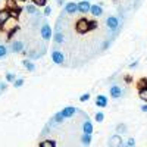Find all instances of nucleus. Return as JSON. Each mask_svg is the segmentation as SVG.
Returning <instances> with one entry per match:
<instances>
[{"instance_id":"1","label":"nucleus","mask_w":147,"mask_h":147,"mask_svg":"<svg viewBox=\"0 0 147 147\" xmlns=\"http://www.w3.org/2000/svg\"><path fill=\"white\" fill-rule=\"evenodd\" d=\"M106 27L109 28V31H112V32H119L121 30V21L118 16H113V15H110L106 18Z\"/></svg>"},{"instance_id":"2","label":"nucleus","mask_w":147,"mask_h":147,"mask_svg":"<svg viewBox=\"0 0 147 147\" xmlns=\"http://www.w3.org/2000/svg\"><path fill=\"white\" fill-rule=\"evenodd\" d=\"M40 35H41V38L44 41H49L52 38V35H53V31H52V27L49 25L47 22H43V25L40 27Z\"/></svg>"},{"instance_id":"3","label":"nucleus","mask_w":147,"mask_h":147,"mask_svg":"<svg viewBox=\"0 0 147 147\" xmlns=\"http://www.w3.org/2000/svg\"><path fill=\"white\" fill-rule=\"evenodd\" d=\"M50 56H52L53 63H56V65H63V62H65V55L60 52L59 49H53L52 53H50Z\"/></svg>"},{"instance_id":"4","label":"nucleus","mask_w":147,"mask_h":147,"mask_svg":"<svg viewBox=\"0 0 147 147\" xmlns=\"http://www.w3.org/2000/svg\"><path fill=\"white\" fill-rule=\"evenodd\" d=\"M75 28H77V31L80 34H85L87 31H90V21L81 18L80 21H77V27Z\"/></svg>"},{"instance_id":"5","label":"nucleus","mask_w":147,"mask_h":147,"mask_svg":"<svg viewBox=\"0 0 147 147\" xmlns=\"http://www.w3.org/2000/svg\"><path fill=\"white\" fill-rule=\"evenodd\" d=\"M109 94H110L112 99H119V97L124 94V90H122L121 85L113 84V85H110V88H109Z\"/></svg>"},{"instance_id":"6","label":"nucleus","mask_w":147,"mask_h":147,"mask_svg":"<svg viewBox=\"0 0 147 147\" xmlns=\"http://www.w3.org/2000/svg\"><path fill=\"white\" fill-rule=\"evenodd\" d=\"M122 138H121V136H118V134H115V136H112V137H109V140H107V147H121L122 146Z\"/></svg>"},{"instance_id":"7","label":"nucleus","mask_w":147,"mask_h":147,"mask_svg":"<svg viewBox=\"0 0 147 147\" xmlns=\"http://www.w3.org/2000/svg\"><path fill=\"white\" fill-rule=\"evenodd\" d=\"M60 112H62V115H63L65 119H68V118H72L75 113H78V109H77V107H74V106H66L65 109L60 110Z\"/></svg>"},{"instance_id":"8","label":"nucleus","mask_w":147,"mask_h":147,"mask_svg":"<svg viewBox=\"0 0 147 147\" xmlns=\"http://www.w3.org/2000/svg\"><path fill=\"white\" fill-rule=\"evenodd\" d=\"M63 12H66L68 15L77 13V12H78V3H75V2H68V3L65 5V10H63Z\"/></svg>"},{"instance_id":"9","label":"nucleus","mask_w":147,"mask_h":147,"mask_svg":"<svg viewBox=\"0 0 147 147\" xmlns=\"http://www.w3.org/2000/svg\"><path fill=\"white\" fill-rule=\"evenodd\" d=\"M90 9H91L90 2H84V0L78 2V12H80V13H88Z\"/></svg>"},{"instance_id":"10","label":"nucleus","mask_w":147,"mask_h":147,"mask_svg":"<svg viewBox=\"0 0 147 147\" xmlns=\"http://www.w3.org/2000/svg\"><path fill=\"white\" fill-rule=\"evenodd\" d=\"M93 122L90 121V119H85L84 122H82V132L84 134H88V136H91L93 134Z\"/></svg>"},{"instance_id":"11","label":"nucleus","mask_w":147,"mask_h":147,"mask_svg":"<svg viewBox=\"0 0 147 147\" xmlns=\"http://www.w3.org/2000/svg\"><path fill=\"white\" fill-rule=\"evenodd\" d=\"M10 18L12 16H10L9 9H2V10H0V25H5Z\"/></svg>"},{"instance_id":"12","label":"nucleus","mask_w":147,"mask_h":147,"mask_svg":"<svg viewBox=\"0 0 147 147\" xmlns=\"http://www.w3.org/2000/svg\"><path fill=\"white\" fill-rule=\"evenodd\" d=\"M10 50H12V52H15V53H21V52H24V41H21V40H15L13 43H12V46H10Z\"/></svg>"},{"instance_id":"13","label":"nucleus","mask_w":147,"mask_h":147,"mask_svg":"<svg viewBox=\"0 0 147 147\" xmlns=\"http://www.w3.org/2000/svg\"><path fill=\"white\" fill-rule=\"evenodd\" d=\"M90 13L94 16V18H99L103 15V7L100 5H91V9H90Z\"/></svg>"},{"instance_id":"14","label":"nucleus","mask_w":147,"mask_h":147,"mask_svg":"<svg viewBox=\"0 0 147 147\" xmlns=\"http://www.w3.org/2000/svg\"><path fill=\"white\" fill-rule=\"evenodd\" d=\"M53 41H55L56 44L65 43V32H63V31H55V32H53Z\"/></svg>"},{"instance_id":"15","label":"nucleus","mask_w":147,"mask_h":147,"mask_svg":"<svg viewBox=\"0 0 147 147\" xmlns=\"http://www.w3.org/2000/svg\"><path fill=\"white\" fill-rule=\"evenodd\" d=\"M96 106L99 107H106L107 106V97L103 96V94H99L96 97Z\"/></svg>"},{"instance_id":"16","label":"nucleus","mask_w":147,"mask_h":147,"mask_svg":"<svg viewBox=\"0 0 147 147\" xmlns=\"http://www.w3.org/2000/svg\"><path fill=\"white\" fill-rule=\"evenodd\" d=\"M25 10H27V13L28 15H31V16H38V10H37V6L34 5V3H30V5H27V7H25Z\"/></svg>"},{"instance_id":"17","label":"nucleus","mask_w":147,"mask_h":147,"mask_svg":"<svg viewBox=\"0 0 147 147\" xmlns=\"http://www.w3.org/2000/svg\"><path fill=\"white\" fill-rule=\"evenodd\" d=\"M22 65L27 68V71H30V72H34L35 71V65H34V62L31 59H24L22 60Z\"/></svg>"},{"instance_id":"18","label":"nucleus","mask_w":147,"mask_h":147,"mask_svg":"<svg viewBox=\"0 0 147 147\" xmlns=\"http://www.w3.org/2000/svg\"><path fill=\"white\" fill-rule=\"evenodd\" d=\"M91 140H93V137H91V136H88V134H82L81 141H82L84 147H88V146L91 144Z\"/></svg>"},{"instance_id":"19","label":"nucleus","mask_w":147,"mask_h":147,"mask_svg":"<svg viewBox=\"0 0 147 147\" xmlns=\"http://www.w3.org/2000/svg\"><path fill=\"white\" fill-rule=\"evenodd\" d=\"M7 55H9V47L5 46V44H0V59L6 57Z\"/></svg>"},{"instance_id":"20","label":"nucleus","mask_w":147,"mask_h":147,"mask_svg":"<svg viewBox=\"0 0 147 147\" xmlns=\"http://www.w3.org/2000/svg\"><path fill=\"white\" fill-rule=\"evenodd\" d=\"M116 134L121 136V134H127V125L125 124H118L116 125Z\"/></svg>"},{"instance_id":"21","label":"nucleus","mask_w":147,"mask_h":147,"mask_svg":"<svg viewBox=\"0 0 147 147\" xmlns=\"http://www.w3.org/2000/svg\"><path fill=\"white\" fill-rule=\"evenodd\" d=\"M40 147H56V143L53 140H44L40 143Z\"/></svg>"},{"instance_id":"22","label":"nucleus","mask_w":147,"mask_h":147,"mask_svg":"<svg viewBox=\"0 0 147 147\" xmlns=\"http://www.w3.org/2000/svg\"><path fill=\"white\" fill-rule=\"evenodd\" d=\"M121 147H136V140H134V138H128L127 141L122 143Z\"/></svg>"},{"instance_id":"23","label":"nucleus","mask_w":147,"mask_h":147,"mask_svg":"<svg viewBox=\"0 0 147 147\" xmlns=\"http://www.w3.org/2000/svg\"><path fill=\"white\" fill-rule=\"evenodd\" d=\"M138 96H140L141 100L147 102V87H146V88H140V90H138Z\"/></svg>"},{"instance_id":"24","label":"nucleus","mask_w":147,"mask_h":147,"mask_svg":"<svg viewBox=\"0 0 147 147\" xmlns=\"http://www.w3.org/2000/svg\"><path fill=\"white\" fill-rule=\"evenodd\" d=\"M6 81L7 82H15L16 81V75H15V74H12V72H7L6 74Z\"/></svg>"},{"instance_id":"25","label":"nucleus","mask_w":147,"mask_h":147,"mask_svg":"<svg viewBox=\"0 0 147 147\" xmlns=\"http://www.w3.org/2000/svg\"><path fill=\"white\" fill-rule=\"evenodd\" d=\"M32 3L35 5V6H47V0H32Z\"/></svg>"},{"instance_id":"26","label":"nucleus","mask_w":147,"mask_h":147,"mask_svg":"<svg viewBox=\"0 0 147 147\" xmlns=\"http://www.w3.org/2000/svg\"><path fill=\"white\" fill-rule=\"evenodd\" d=\"M22 85H24V80L22 78H16V81L13 82V87L15 88H19V87H22Z\"/></svg>"},{"instance_id":"27","label":"nucleus","mask_w":147,"mask_h":147,"mask_svg":"<svg viewBox=\"0 0 147 147\" xmlns=\"http://www.w3.org/2000/svg\"><path fill=\"white\" fill-rule=\"evenodd\" d=\"M110 44H112V40H110V38H109V40H106V41L102 44V50H107Z\"/></svg>"},{"instance_id":"28","label":"nucleus","mask_w":147,"mask_h":147,"mask_svg":"<svg viewBox=\"0 0 147 147\" xmlns=\"http://www.w3.org/2000/svg\"><path fill=\"white\" fill-rule=\"evenodd\" d=\"M94 118H96V121H97V122H103V119H105V115H103L102 112H97Z\"/></svg>"},{"instance_id":"29","label":"nucleus","mask_w":147,"mask_h":147,"mask_svg":"<svg viewBox=\"0 0 147 147\" xmlns=\"http://www.w3.org/2000/svg\"><path fill=\"white\" fill-rule=\"evenodd\" d=\"M80 100H81V102H87V100H90V93H85V94H82V96L80 97Z\"/></svg>"},{"instance_id":"30","label":"nucleus","mask_w":147,"mask_h":147,"mask_svg":"<svg viewBox=\"0 0 147 147\" xmlns=\"http://www.w3.org/2000/svg\"><path fill=\"white\" fill-rule=\"evenodd\" d=\"M49 132H50V127H49V125H46L44 127V129L41 131V137H44V136H47V134Z\"/></svg>"},{"instance_id":"31","label":"nucleus","mask_w":147,"mask_h":147,"mask_svg":"<svg viewBox=\"0 0 147 147\" xmlns=\"http://www.w3.org/2000/svg\"><path fill=\"white\" fill-rule=\"evenodd\" d=\"M50 13H52V7L50 6H46L44 7V16H50Z\"/></svg>"},{"instance_id":"32","label":"nucleus","mask_w":147,"mask_h":147,"mask_svg":"<svg viewBox=\"0 0 147 147\" xmlns=\"http://www.w3.org/2000/svg\"><path fill=\"white\" fill-rule=\"evenodd\" d=\"M138 66V60H134V62L129 63V69H134V68H137Z\"/></svg>"},{"instance_id":"33","label":"nucleus","mask_w":147,"mask_h":147,"mask_svg":"<svg viewBox=\"0 0 147 147\" xmlns=\"http://www.w3.org/2000/svg\"><path fill=\"white\" fill-rule=\"evenodd\" d=\"M97 28V22L96 21H90V30H94Z\"/></svg>"},{"instance_id":"34","label":"nucleus","mask_w":147,"mask_h":147,"mask_svg":"<svg viewBox=\"0 0 147 147\" xmlns=\"http://www.w3.org/2000/svg\"><path fill=\"white\" fill-rule=\"evenodd\" d=\"M5 90H6V82H3V81H2V82H0V93L5 91Z\"/></svg>"},{"instance_id":"35","label":"nucleus","mask_w":147,"mask_h":147,"mask_svg":"<svg viewBox=\"0 0 147 147\" xmlns=\"http://www.w3.org/2000/svg\"><path fill=\"white\" fill-rule=\"evenodd\" d=\"M140 110H141V112H147V105H143V106H140Z\"/></svg>"},{"instance_id":"36","label":"nucleus","mask_w":147,"mask_h":147,"mask_svg":"<svg viewBox=\"0 0 147 147\" xmlns=\"http://www.w3.org/2000/svg\"><path fill=\"white\" fill-rule=\"evenodd\" d=\"M57 5H59V6H62V5H63V0H57Z\"/></svg>"},{"instance_id":"37","label":"nucleus","mask_w":147,"mask_h":147,"mask_svg":"<svg viewBox=\"0 0 147 147\" xmlns=\"http://www.w3.org/2000/svg\"><path fill=\"white\" fill-rule=\"evenodd\" d=\"M15 2H25V0H15Z\"/></svg>"},{"instance_id":"38","label":"nucleus","mask_w":147,"mask_h":147,"mask_svg":"<svg viewBox=\"0 0 147 147\" xmlns=\"http://www.w3.org/2000/svg\"><path fill=\"white\" fill-rule=\"evenodd\" d=\"M84 2H90V0H84Z\"/></svg>"}]
</instances>
